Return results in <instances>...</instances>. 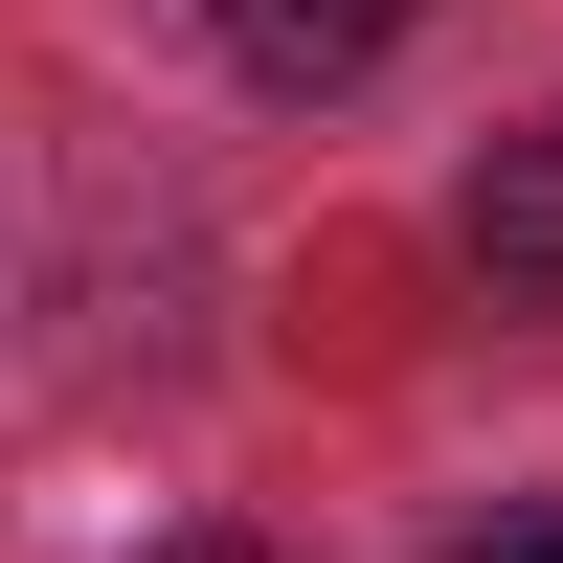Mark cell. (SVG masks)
<instances>
[{
	"label": "cell",
	"instance_id": "1",
	"mask_svg": "<svg viewBox=\"0 0 563 563\" xmlns=\"http://www.w3.org/2000/svg\"><path fill=\"white\" fill-rule=\"evenodd\" d=\"M451 249H474L519 316H563V135H496V158L451 180Z\"/></svg>",
	"mask_w": 563,
	"mask_h": 563
},
{
	"label": "cell",
	"instance_id": "3",
	"mask_svg": "<svg viewBox=\"0 0 563 563\" xmlns=\"http://www.w3.org/2000/svg\"><path fill=\"white\" fill-rule=\"evenodd\" d=\"M451 563H563V519H496V541H451Z\"/></svg>",
	"mask_w": 563,
	"mask_h": 563
},
{
	"label": "cell",
	"instance_id": "4",
	"mask_svg": "<svg viewBox=\"0 0 563 563\" xmlns=\"http://www.w3.org/2000/svg\"><path fill=\"white\" fill-rule=\"evenodd\" d=\"M158 563H294V541H158Z\"/></svg>",
	"mask_w": 563,
	"mask_h": 563
},
{
	"label": "cell",
	"instance_id": "2",
	"mask_svg": "<svg viewBox=\"0 0 563 563\" xmlns=\"http://www.w3.org/2000/svg\"><path fill=\"white\" fill-rule=\"evenodd\" d=\"M225 45H249L271 90H361V68L406 45V0H225Z\"/></svg>",
	"mask_w": 563,
	"mask_h": 563
}]
</instances>
